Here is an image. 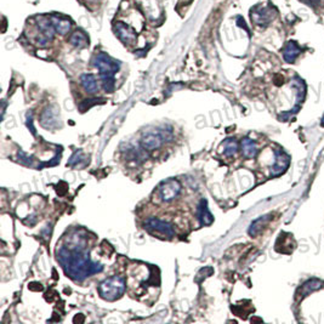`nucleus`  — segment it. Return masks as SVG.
I'll list each match as a JSON object with an SVG mask.
<instances>
[{"label":"nucleus","mask_w":324,"mask_h":324,"mask_svg":"<svg viewBox=\"0 0 324 324\" xmlns=\"http://www.w3.org/2000/svg\"><path fill=\"white\" fill-rule=\"evenodd\" d=\"M57 261L62 266L67 277L75 282L84 281L87 277L104 271V266L93 261L87 252V240L84 237L73 235L67 246L57 249Z\"/></svg>","instance_id":"nucleus-1"},{"label":"nucleus","mask_w":324,"mask_h":324,"mask_svg":"<svg viewBox=\"0 0 324 324\" xmlns=\"http://www.w3.org/2000/svg\"><path fill=\"white\" fill-rule=\"evenodd\" d=\"M94 66L99 69L104 90L106 93H113L114 87H116L114 75H116V73L120 68L119 61L112 58L106 52H100L94 58Z\"/></svg>","instance_id":"nucleus-2"},{"label":"nucleus","mask_w":324,"mask_h":324,"mask_svg":"<svg viewBox=\"0 0 324 324\" xmlns=\"http://www.w3.org/2000/svg\"><path fill=\"white\" fill-rule=\"evenodd\" d=\"M125 289L126 282L124 277L113 276L100 283L99 294L104 300L116 301V300L120 299L123 296V294L125 293Z\"/></svg>","instance_id":"nucleus-3"},{"label":"nucleus","mask_w":324,"mask_h":324,"mask_svg":"<svg viewBox=\"0 0 324 324\" xmlns=\"http://www.w3.org/2000/svg\"><path fill=\"white\" fill-rule=\"evenodd\" d=\"M56 29L54 27L51 19H43L40 17L39 20L35 21V34L33 37L34 43L40 48H44L54 39Z\"/></svg>","instance_id":"nucleus-4"},{"label":"nucleus","mask_w":324,"mask_h":324,"mask_svg":"<svg viewBox=\"0 0 324 324\" xmlns=\"http://www.w3.org/2000/svg\"><path fill=\"white\" fill-rule=\"evenodd\" d=\"M145 227L152 233L164 235V237L168 238H172L175 234V229H174L172 223L158 219V217H148L145 222Z\"/></svg>","instance_id":"nucleus-5"},{"label":"nucleus","mask_w":324,"mask_h":324,"mask_svg":"<svg viewBox=\"0 0 324 324\" xmlns=\"http://www.w3.org/2000/svg\"><path fill=\"white\" fill-rule=\"evenodd\" d=\"M181 192V184L175 179H169L161 182L158 187L159 198L163 202H172Z\"/></svg>","instance_id":"nucleus-6"},{"label":"nucleus","mask_w":324,"mask_h":324,"mask_svg":"<svg viewBox=\"0 0 324 324\" xmlns=\"http://www.w3.org/2000/svg\"><path fill=\"white\" fill-rule=\"evenodd\" d=\"M290 164V157L288 154H285L282 151H276L275 155V163L271 167V175L272 176H279L283 173H285V170L289 168Z\"/></svg>","instance_id":"nucleus-7"},{"label":"nucleus","mask_w":324,"mask_h":324,"mask_svg":"<svg viewBox=\"0 0 324 324\" xmlns=\"http://www.w3.org/2000/svg\"><path fill=\"white\" fill-rule=\"evenodd\" d=\"M164 138L161 136L160 131H155V132H147L145 136L142 137L141 140V146L145 151H154L163 145Z\"/></svg>","instance_id":"nucleus-8"},{"label":"nucleus","mask_w":324,"mask_h":324,"mask_svg":"<svg viewBox=\"0 0 324 324\" xmlns=\"http://www.w3.org/2000/svg\"><path fill=\"white\" fill-rule=\"evenodd\" d=\"M58 110L56 107H48L44 110L40 117V124L46 129H55L58 126Z\"/></svg>","instance_id":"nucleus-9"},{"label":"nucleus","mask_w":324,"mask_h":324,"mask_svg":"<svg viewBox=\"0 0 324 324\" xmlns=\"http://www.w3.org/2000/svg\"><path fill=\"white\" fill-rule=\"evenodd\" d=\"M323 287V283L319 281V279H308L307 282H305L301 287L299 288V290H297L296 293V297L297 300L302 299V297H306L307 295H310L311 293H313V291H317L319 290L320 288Z\"/></svg>","instance_id":"nucleus-10"},{"label":"nucleus","mask_w":324,"mask_h":324,"mask_svg":"<svg viewBox=\"0 0 324 324\" xmlns=\"http://www.w3.org/2000/svg\"><path fill=\"white\" fill-rule=\"evenodd\" d=\"M250 16H252L253 21L256 25L259 26H266L267 23H269L271 20H272V11L270 10V9H265L262 8L260 10H253L252 14H250Z\"/></svg>","instance_id":"nucleus-11"},{"label":"nucleus","mask_w":324,"mask_h":324,"mask_svg":"<svg viewBox=\"0 0 324 324\" xmlns=\"http://www.w3.org/2000/svg\"><path fill=\"white\" fill-rule=\"evenodd\" d=\"M198 219L202 226H210L214 222V216L210 213L208 208V202L205 199L200 200V204L198 207Z\"/></svg>","instance_id":"nucleus-12"},{"label":"nucleus","mask_w":324,"mask_h":324,"mask_svg":"<svg viewBox=\"0 0 324 324\" xmlns=\"http://www.w3.org/2000/svg\"><path fill=\"white\" fill-rule=\"evenodd\" d=\"M272 220V215H264V216H260L259 219L254 220L250 225L248 233L252 235V237H256L259 233H261V231L269 225L270 221Z\"/></svg>","instance_id":"nucleus-13"},{"label":"nucleus","mask_w":324,"mask_h":324,"mask_svg":"<svg viewBox=\"0 0 324 324\" xmlns=\"http://www.w3.org/2000/svg\"><path fill=\"white\" fill-rule=\"evenodd\" d=\"M240 149L241 153L246 158H255L256 154H258V146H256L255 141H253L252 138L244 137L240 142Z\"/></svg>","instance_id":"nucleus-14"},{"label":"nucleus","mask_w":324,"mask_h":324,"mask_svg":"<svg viewBox=\"0 0 324 324\" xmlns=\"http://www.w3.org/2000/svg\"><path fill=\"white\" fill-rule=\"evenodd\" d=\"M301 52V48L297 45L295 42H289L285 45L284 51H283V57L288 63H293L296 60L297 56Z\"/></svg>","instance_id":"nucleus-15"},{"label":"nucleus","mask_w":324,"mask_h":324,"mask_svg":"<svg viewBox=\"0 0 324 324\" xmlns=\"http://www.w3.org/2000/svg\"><path fill=\"white\" fill-rule=\"evenodd\" d=\"M50 19H51L52 23H54V27L58 34L64 35L70 31V26H72V23H70L68 19H62V17H58V16H51Z\"/></svg>","instance_id":"nucleus-16"},{"label":"nucleus","mask_w":324,"mask_h":324,"mask_svg":"<svg viewBox=\"0 0 324 324\" xmlns=\"http://www.w3.org/2000/svg\"><path fill=\"white\" fill-rule=\"evenodd\" d=\"M87 164H89V157L84 154L82 149H78L72 154V157L69 158L67 166L72 168H84Z\"/></svg>","instance_id":"nucleus-17"},{"label":"nucleus","mask_w":324,"mask_h":324,"mask_svg":"<svg viewBox=\"0 0 324 324\" xmlns=\"http://www.w3.org/2000/svg\"><path fill=\"white\" fill-rule=\"evenodd\" d=\"M80 83L82 87L84 88V90L89 94H95L97 89H99L95 75L90 74V73H87V74H83L80 76Z\"/></svg>","instance_id":"nucleus-18"},{"label":"nucleus","mask_w":324,"mask_h":324,"mask_svg":"<svg viewBox=\"0 0 324 324\" xmlns=\"http://www.w3.org/2000/svg\"><path fill=\"white\" fill-rule=\"evenodd\" d=\"M69 43L72 44L73 46H75V48L83 49L89 45V39H88L87 34H85L83 31L78 29V31H75L74 33L70 35Z\"/></svg>","instance_id":"nucleus-19"},{"label":"nucleus","mask_w":324,"mask_h":324,"mask_svg":"<svg viewBox=\"0 0 324 324\" xmlns=\"http://www.w3.org/2000/svg\"><path fill=\"white\" fill-rule=\"evenodd\" d=\"M223 147V154L226 157H234L237 154L238 149H239V146H238V142L235 141V138H227L225 142L222 143Z\"/></svg>","instance_id":"nucleus-20"},{"label":"nucleus","mask_w":324,"mask_h":324,"mask_svg":"<svg viewBox=\"0 0 324 324\" xmlns=\"http://www.w3.org/2000/svg\"><path fill=\"white\" fill-rule=\"evenodd\" d=\"M99 104H105V100L104 99L84 100V101L79 105V110H80V112H87L88 110H90L91 107H94V106H96Z\"/></svg>","instance_id":"nucleus-21"},{"label":"nucleus","mask_w":324,"mask_h":324,"mask_svg":"<svg viewBox=\"0 0 324 324\" xmlns=\"http://www.w3.org/2000/svg\"><path fill=\"white\" fill-rule=\"evenodd\" d=\"M19 161H21L22 164H25V166L27 167H33V157H31V155H28L27 153L20 151L19 152Z\"/></svg>","instance_id":"nucleus-22"},{"label":"nucleus","mask_w":324,"mask_h":324,"mask_svg":"<svg viewBox=\"0 0 324 324\" xmlns=\"http://www.w3.org/2000/svg\"><path fill=\"white\" fill-rule=\"evenodd\" d=\"M56 191H57V193L60 194V196H64L67 191H68V185H67L66 182H63V181L58 182L57 190H56Z\"/></svg>","instance_id":"nucleus-23"},{"label":"nucleus","mask_w":324,"mask_h":324,"mask_svg":"<svg viewBox=\"0 0 324 324\" xmlns=\"http://www.w3.org/2000/svg\"><path fill=\"white\" fill-rule=\"evenodd\" d=\"M28 289L32 290V291H42L44 288H43V285L40 284V283L32 282V283H29V284H28Z\"/></svg>","instance_id":"nucleus-24"},{"label":"nucleus","mask_w":324,"mask_h":324,"mask_svg":"<svg viewBox=\"0 0 324 324\" xmlns=\"http://www.w3.org/2000/svg\"><path fill=\"white\" fill-rule=\"evenodd\" d=\"M300 2L306 3V4H308V5H310V7H312V8H317L318 5L322 4L323 0H300Z\"/></svg>","instance_id":"nucleus-25"},{"label":"nucleus","mask_w":324,"mask_h":324,"mask_svg":"<svg viewBox=\"0 0 324 324\" xmlns=\"http://www.w3.org/2000/svg\"><path fill=\"white\" fill-rule=\"evenodd\" d=\"M74 322H84V317L78 318V316L74 317Z\"/></svg>","instance_id":"nucleus-26"},{"label":"nucleus","mask_w":324,"mask_h":324,"mask_svg":"<svg viewBox=\"0 0 324 324\" xmlns=\"http://www.w3.org/2000/svg\"><path fill=\"white\" fill-rule=\"evenodd\" d=\"M320 126H323V128H324V114L322 117V122H320Z\"/></svg>","instance_id":"nucleus-27"}]
</instances>
